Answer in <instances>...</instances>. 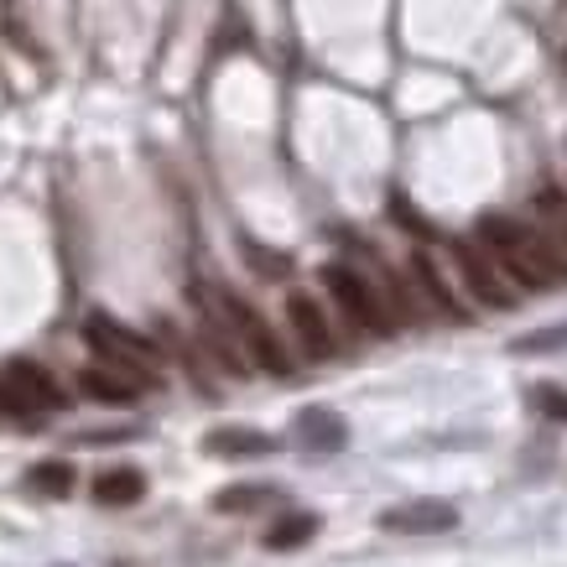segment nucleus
Returning a JSON list of instances; mask_svg holds the SVG:
<instances>
[{"label": "nucleus", "mask_w": 567, "mask_h": 567, "mask_svg": "<svg viewBox=\"0 0 567 567\" xmlns=\"http://www.w3.org/2000/svg\"><path fill=\"white\" fill-rule=\"evenodd\" d=\"M84 338H89V349H95L115 375H125L136 391L141 385H157V344L146 338V333L125 329V323H115V318H104V312H89L84 318Z\"/></svg>", "instance_id": "obj_1"}, {"label": "nucleus", "mask_w": 567, "mask_h": 567, "mask_svg": "<svg viewBox=\"0 0 567 567\" xmlns=\"http://www.w3.org/2000/svg\"><path fill=\"white\" fill-rule=\"evenodd\" d=\"M213 303H219V318H224V329L239 333V344L250 349V359H256L266 375H292V355H286V344L271 333V323L260 318L245 297H235V292H213Z\"/></svg>", "instance_id": "obj_2"}, {"label": "nucleus", "mask_w": 567, "mask_h": 567, "mask_svg": "<svg viewBox=\"0 0 567 567\" xmlns=\"http://www.w3.org/2000/svg\"><path fill=\"white\" fill-rule=\"evenodd\" d=\"M323 286H329L333 303L349 312V323H359L365 333H375V338H391V333H396V318H391V308L380 303L375 286L365 282L355 266H344V260H329V266H323Z\"/></svg>", "instance_id": "obj_3"}, {"label": "nucleus", "mask_w": 567, "mask_h": 567, "mask_svg": "<svg viewBox=\"0 0 567 567\" xmlns=\"http://www.w3.org/2000/svg\"><path fill=\"white\" fill-rule=\"evenodd\" d=\"M458 526V505L448 500H406L380 510V531H396V537H443Z\"/></svg>", "instance_id": "obj_4"}, {"label": "nucleus", "mask_w": 567, "mask_h": 567, "mask_svg": "<svg viewBox=\"0 0 567 567\" xmlns=\"http://www.w3.org/2000/svg\"><path fill=\"white\" fill-rule=\"evenodd\" d=\"M453 260H458V271H464V286H469L473 297L484 303V308H516V292L500 282V271H495V260L490 256H479L469 239H453Z\"/></svg>", "instance_id": "obj_5"}, {"label": "nucleus", "mask_w": 567, "mask_h": 567, "mask_svg": "<svg viewBox=\"0 0 567 567\" xmlns=\"http://www.w3.org/2000/svg\"><path fill=\"white\" fill-rule=\"evenodd\" d=\"M286 323H292V333L303 338V349H308L312 359H333V329H329V312L318 308V297H308V292H286Z\"/></svg>", "instance_id": "obj_6"}, {"label": "nucleus", "mask_w": 567, "mask_h": 567, "mask_svg": "<svg viewBox=\"0 0 567 567\" xmlns=\"http://www.w3.org/2000/svg\"><path fill=\"white\" fill-rule=\"evenodd\" d=\"M5 385L22 396L26 406H48V411H69V396H63V385L37 365V359H11L5 365Z\"/></svg>", "instance_id": "obj_7"}, {"label": "nucleus", "mask_w": 567, "mask_h": 567, "mask_svg": "<svg viewBox=\"0 0 567 567\" xmlns=\"http://www.w3.org/2000/svg\"><path fill=\"white\" fill-rule=\"evenodd\" d=\"M292 432H297V443L312 453H338L349 443V422H344L338 411H329V406H303L297 422H292Z\"/></svg>", "instance_id": "obj_8"}, {"label": "nucleus", "mask_w": 567, "mask_h": 567, "mask_svg": "<svg viewBox=\"0 0 567 567\" xmlns=\"http://www.w3.org/2000/svg\"><path fill=\"white\" fill-rule=\"evenodd\" d=\"M276 448L282 443L271 432H256V427H213L204 437V453H213V458H266Z\"/></svg>", "instance_id": "obj_9"}, {"label": "nucleus", "mask_w": 567, "mask_h": 567, "mask_svg": "<svg viewBox=\"0 0 567 567\" xmlns=\"http://www.w3.org/2000/svg\"><path fill=\"white\" fill-rule=\"evenodd\" d=\"M411 276H417V286H422V292H427V303H432V308L443 312L448 323H469V312H464V303L453 297V286L443 282V271H437V260L427 256V250H417V256H411Z\"/></svg>", "instance_id": "obj_10"}, {"label": "nucleus", "mask_w": 567, "mask_h": 567, "mask_svg": "<svg viewBox=\"0 0 567 567\" xmlns=\"http://www.w3.org/2000/svg\"><path fill=\"white\" fill-rule=\"evenodd\" d=\"M78 391L99 406H131L136 402V385L115 370H78Z\"/></svg>", "instance_id": "obj_11"}, {"label": "nucleus", "mask_w": 567, "mask_h": 567, "mask_svg": "<svg viewBox=\"0 0 567 567\" xmlns=\"http://www.w3.org/2000/svg\"><path fill=\"white\" fill-rule=\"evenodd\" d=\"M146 495V473L141 469H110L95 479V500L99 505H136Z\"/></svg>", "instance_id": "obj_12"}, {"label": "nucleus", "mask_w": 567, "mask_h": 567, "mask_svg": "<svg viewBox=\"0 0 567 567\" xmlns=\"http://www.w3.org/2000/svg\"><path fill=\"white\" fill-rule=\"evenodd\" d=\"M479 245H490L495 256H505V250H520L526 239H531V230H520L510 213H479Z\"/></svg>", "instance_id": "obj_13"}, {"label": "nucleus", "mask_w": 567, "mask_h": 567, "mask_svg": "<svg viewBox=\"0 0 567 567\" xmlns=\"http://www.w3.org/2000/svg\"><path fill=\"white\" fill-rule=\"evenodd\" d=\"M312 537H318V516L297 510V516H282L266 531V552H297V546H308Z\"/></svg>", "instance_id": "obj_14"}, {"label": "nucleus", "mask_w": 567, "mask_h": 567, "mask_svg": "<svg viewBox=\"0 0 567 567\" xmlns=\"http://www.w3.org/2000/svg\"><path fill=\"white\" fill-rule=\"evenodd\" d=\"M271 500H276L271 484H235V490H219V495H213V510H219V516H250V510L271 505Z\"/></svg>", "instance_id": "obj_15"}, {"label": "nucleus", "mask_w": 567, "mask_h": 567, "mask_svg": "<svg viewBox=\"0 0 567 567\" xmlns=\"http://www.w3.org/2000/svg\"><path fill=\"white\" fill-rule=\"evenodd\" d=\"M32 484L52 500H69L73 495V464L69 458H42V464H32Z\"/></svg>", "instance_id": "obj_16"}, {"label": "nucleus", "mask_w": 567, "mask_h": 567, "mask_svg": "<svg viewBox=\"0 0 567 567\" xmlns=\"http://www.w3.org/2000/svg\"><path fill=\"white\" fill-rule=\"evenodd\" d=\"M567 349V323H552V329H537V333H520L510 344V355H557Z\"/></svg>", "instance_id": "obj_17"}, {"label": "nucleus", "mask_w": 567, "mask_h": 567, "mask_svg": "<svg viewBox=\"0 0 567 567\" xmlns=\"http://www.w3.org/2000/svg\"><path fill=\"white\" fill-rule=\"evenodd\" d=\"M531 402H537V411H542V417H552V422H567V391H557V385H537V391H531Z\"/></svg>", "instance_id": "obj_18"}, {"label": "nucleus", "mask_w": 567, "mask_h": 567, "mask_svg": "<svg viewBox=\"0 0 567 567\" xmlns=\"http://www.w3.org/2000/svg\"><path fill=\"white\" fill-rule=\"evenodd\" d=\"M537 209H542L546 219H552V224H557V230H563V235H567V193L542 188V193H537Z\"/></svg>", "instance_id": "obj_19"}, {"label": "nucleus", "mask_w": 567, "mask_h": 567, "mask_svg": "<svg viewBox=\"0 0 567 567\" xmlns=\"http://www.w3.org/2000/svg\"><path fill=\"white\" fill-rule=\"evenodd\" d=\"M391 213H396V219H402V224H406V230H411V235H422V239H432V235H437V230H432V224H427L422 213H417V209H411V204H406L402 193H396V198H391Z\"/></svg>", "instance_id": "obj_20"}, {"label": "nucleus", "mask_w": 567, "mask_h": 567, "mask_svg": "<svg viewBox=\"0 0 567 567\" xmlns=\"http://www.w3.org/2000/svg\"><path fill=\"white\" fill-rule=\"evenodd\" d=\"M245 256H250V266H260V276H286V256H276V250H260L245 239Z\"/></svg>", "instance_id": "obj_21"}, {"label": "nucleus", "mask_w": 567, "mask_h": 567, "mask_svg": "<svg viewBox=\"0 0 567 567\" xmlns=\"http://www.w3.org/2000/svg\"><path fill=\"white\" fill-rule=\"evenodd\" d=\"M26 411H32V406H26L22 396H16V391L0 380V417H26Z\"/></svg>", "instance_id": "obj_22"}]
</instances>
